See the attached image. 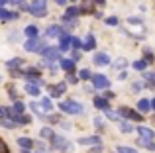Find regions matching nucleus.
Instances as JSON below:
<instances>
[{"label":"nucleus","mask_w":155,"mask_h":153,"mask_svg":"<svg viewBox=\"0 0 155 153\" xmlns=\"http://www.w3.org/2000/svg\"><path fill=\"white\" fill-rule=\"evenodd\" d=\"M45 10H47V0H34L28 6V12L34 16H45Z\"/></svg>","instance_id":"obj_1"},{"label":"nucleus","mask_w":155,"mask_h":153,"mask_svg":"<svg viewBox=\"0 0 155 153\" xmlns=\"http://www.w3.org/2000/svg\"><path fill=\"white\" fill-rule=\"evenodd\" d=\"M59 108L63 112H67V114H83V106L77 104V102H73V100H65V102H61Z\"/></svg>","instance_id":"obj_2"},{"label":"nucleus","mask_w":155,"mask_h":153,"mask_svg":"<svg viewBox=\"0 0 155 153\" xmlns=\"http://www.w3.org/2000/svg\"><path fill=\"white\" fill-rule=\"evenodd\" d=\"M91 79H92V86L94 88H108L110 86L108 76H104V75H92Z\"/></svg>","instance_id":"obj_3"},{"label":"nucleus","mask_w":155,"mask_h":153,"mask_svg":"<svg viewBox=\"0 0 155 153\" xmlns=\"http://www.w3.org/2000/svg\"><path fill=\"white\" fill-rule=\"evenodd\" d=\"M41 49H43V43L39 41L38 37H35V39H28V41H26V51H31V53H41Z\"/></svg>","instance_id":"obj_4"},{"label":"nucleus","mask_w":155,"mask_h":153,"mask_svg":"<svg viewBox=\"0 0 155 153\" xmlns=\"http://www.w3.org/2000/svg\"><path fill=\"white\" fill-rule=\"evenodd\" d=\"M137 134H140L141 139H147V142H151V139L155 138V132L151 130V128H147V126H140L137 128Z\"/></svg>","instance_id":"obj_5"},{"label":"nucleus","mask_w":155,"mask_h":153,"mask_svg":"<svg viewBox=\"0 0 155 153\" xmlns=\"http://www.w3.org/2000/svg\"><path fill=\"white\" fill-rule=\"evenodd\" d=\"M41 55H43L45 59H51V61H53V59H59L61 51L55 49V47H43V49H41Z\"/></svg>","instance_id":"obj_6"},{"label":"nucleus","mask_w":155,"mask_h":153,"mask_svg":"<svg viewBox=\"0 0 155 153\" xmlns=\"http://www.w3.org/2000/svg\"><path fill=\"white\" fill-rule=\"evenodd\" d=\"M69 45H71V35L61 34L59 35V51H61V53H63V51H67Z\"/></svg>","instance_id":"obj_7"},{"label":"nucleus","mask_w":155,"mask_h":153,"mask_svg":"<svg viewBox=\"0 0 155 153\" xmlns=\"http://www.w3.org/2000/svg\"><path fill=\"white\" fill-rule=\"evenodd\" d=\"M79 14H81V10H79V8H75V6H73V8H69V10L65 12L63 20H65V22H67V24H73V18H77V16H79Z\"/></svg>","instance_id":"obj_8"},{"label":"nucleus","mask_w":155,"mask_h":153,"mask_svg":"<svg viewBox=\"0 0 155 153\" xmlns=\"http://www.w3.org/2000/svg\"><path fill=\"white\" fill-rule=\"evenodd\" d=\"M53 147L65 151V149H69V142H67L65 138H55V135H53Z\"/></svg>","instance_id":"obj_9"},{"label":"nucleus","mask_w":155,"mask_h":153,"mask_svg":"<svg viewBox=\"0 0 155 153\" xmlns=\"http://www.w3.org/2000/svg\"><path fill=\"white\" fill-rule=\"evenodd\" d=\"M79 143H81V145H94V147H96V145H100L102 142H100V138L92 135V138H81Z\"/></svg>","instance_id":"obj_10"},{"label":"nucleus","mask_w":155,"mask_h":153,"mask_svg":"<svg viewBox=\"0 0 155 153\" xmlns=\"http://www.w3.org/2000/svg\"><path fill=\"white\" fill-rule=\"evenodd\" d=\"M120 114L124 116V118H130V120H141V114H137V112L130 110V108H122Z\"/></svg>","instance_id":"obj_11"},{"label":"nucleus","mask_w":155,"mask_h":153,"mask_svg":"<svg viewBox=\"0 0 155 153\" xmlns=\"http://www.w3.org/2000/svg\"><path fill=\"white\" fill-rule=\"evenodd\" d=\"M16 18H18L16 12H8V10H4V8H0V20H2V22H10V20H16Z\"/></svg>","instance_id":"obj_12"},{"label":"nucleus","mask_w":155,"mask_h":153,"mask_svg":"<svg viewBox=\"0 0 155 153\" xmlns=\"http://www.w3.org/2000/svg\"><path fill=\"white\" fill-rule=\"evenodd\" d=\"M61 34H63V31H61L59 26H49L45 30V37H59Z\"/></svg>","instance_id":"obj_13"},{"label":"nucleus","mask_w":155,"mask_h":153,"mask_svg":"<svg viewBox=\"0 0 155 153\" xmlns=\"http://www.w3.org/2000/svg\"><path fill=\"white\" fill-rule=\"evenodd\" d=\"M94 63H96V65H108V63H110V57L106 53H96L94 55Z\"/></svg>","instance_id":"obj_14"},{"label":"nucleus","mask_w":155,"mask_h":153,"mask_svg":"<svg viewBox=\"0 0 155 153\" xmlns=\"http://www.w3.org/2000/svg\"><path fill=\"white\" fill-rule=\"evenodd\" d=\"M18 145L24 147V149H31V147H34V142H31L30 138H18Z\"/></svg>","instance_id":"obj_15"},{"label":"nucleus","mask_w":155,"mask_h":153,"mask_svg":"<svg viewBox=\"0 0 155 153\" xmlns=\"http://www.w3.org/2000/svg\"><path fill=\"white\" fill-rule=\"evenodd\" d=\"M26 92H28V94H31V96H38L39 94V86L35 83H28L26 84Z\"/></svg>","instance_id":"obj_16"},{"label":"nucleus","mask_w":155,"mask_h":153,"mask_svg":"<svg viewBox=\"0 0 155 153\" xmlns=\"http://www.w3.org/2000/svg\"><path fill=\"white\" fill-rule=\"evenodd\" d=\"M65 88H67V86H65L63 83H61V84H57V86H55V88L51 90V96H53V98H57V96H61V94L65 92Z\"/></svg>","instance_id":"obj_17"},{"label":"nucleus","mask_w":155,"mask_h":153,"mask_svg":"<svg viewBox=\"0 0 155 153\" xmlns=\"http://www.w3.org/2000/svg\"><path fill=\"white\" fill-rule=\"evenodd\" d=\"M137 108H140V112H147L149 108H151V104H149V100H145V98H140V104H137Z\"/></svg>","instance_id":"obj_18"},{"label":"nucleus","mask_w":155,"mask_h":153,"mask_svg":"<svg viewBox=\"0 0 155 153\" xmlns=\"http://www.w3.org/2000/svg\"><path fill=\"white\" fill-rule=\"evenodd\" d=\"M61 69L63 71H73L75 69V63H73L71 59H63V61H61Z\"/></svg>","instance_id":"obj_19"},{"label":"nucleus","mask_w":155,"mask_h":153,"mask_svg":"<svg viewBox=\"0 0 155 153\" xmlns=\"http://www.w3.org/2000/svg\"><path fill=\"white\" fill-rule=\"evenodd\" d=\"M94 45H96V39L92 37V35H88V37H87V41H84V51L94 49Z\"/></svg>","instance_id":"obj_20"},{"label":"nucleus","mask_w":155,"mask_h":153,"mask_svg":"<svg viewBox=\"0 0 155 153\" xmlns=\"http://www.w3.org/2000/svg\"><path fill=\"white\" fill-rule=\"evenodd\" d=\"M26 35L30 39H35V37H38V28H35V26H28L26 28Z\"/></svg>","instance_id":"obj_21"},{"label":"nucleus","mask_w":155,"mask_h":153,"mask_svg":"<svg viewBox=\"0 0 155 153\" xmlns=\"http://www.w3.org/2000/svg\"><path fill=\"white\" fill-rule=\"evenodd\" d=\"M94 106H96V108H108V98H104V96H98V98L94 100Z\"/></svg>","instance_id":"obj_22"},{"label":"nucleus","mask_w":155,"mask_h":153,"mask_svg":"<svg viewBox=\"0 0 155 153\" xmlns=\"http://www.w3.org/2000/svg\"><path fill=\"white\" fill-rule=\"evenodd\" d=\"M41 138H45V139H53V132H51V128H41Z\"/></svg>","instance_id":"obj_23"},{"label":"nucleus","mask_w":155,"mask_h":153,"mask_svg":"<svg viewBox=\"0 0 155 153\" xmlns=\"http://www.w3.org/2000/svg\"><path fill=\"white\" fill-rule=\"evenodd\" d=\"M126 67V59H116V61H114V69L116 71H122Z\"/></svg>","instance_id":"obj_24"},{"label":"nucleus","mask_w":155,"mask_h":153,"mask_svg":"<svg viewBox=\"0 0 155 153\" xmlns=\"http://www.w3.org/2000/svg\"><path fill=\"white\" fill-rule=\"evenodd\" d=\"M22 112H24V104H22V102H14L12 114H22Z\"/></svg>","instance_id":"obj_25"},{"label":"nucleus","mask_w":155,"mask_h":153,"mask_svg":"<svg viewBox=\"0 0 155 153\" xmlns=\"http://www.w3.org/2000/svg\"><path fill=\"white\" fill-rule=\"evenodd\" d=\"M41 108H43V110H47V112H49L51 108H53L51 100H49V98H43V100H41Z\"/></svg>","instance_id":"obj_26"},{"label":"nucleus","mask_w":155,"mask_h":153,"mask_svg":"<svg viewBox=\"0 0 155 153\" xmlns=\"http://www.w3.org/2000/svg\"><path fill=\"white\" fill-rule=\"evenodd\" d=\"M10 108H4V106H0V120H6V116H10Z\"/></svg>","instance_id":"obj_27"},{"label":"nucleus","mask_w":155,"mask_h":153,"mask_svg":"<svg viewBox=\"0 0 155 153\" xmlns=\"http://www.w3.org/2000/svg\"><path fill=\"white\" fill-rule=\"evenodd\" d=\"M120 130L124 132V134H130V132H132V126H130L128 122H122V124H120Z\"/></svg>","instance_id":"obj_28"},{"label":"nucleus","mask_w":155,"mask_h":153,"mask_svg":"<svg viewBox=\"0 0 155 153\" xmlns=\"http://www.w3.org/2000/svg\"><path fill=\"white\" fill-rule=\"evenodd\" d=\"M141 145H143L145 149H151V151H155V143H153V142H147V139H143V142H141Z\"/></svg>","instance_id":"obj_29"},{"label":"nucleus","mask_w":155,"mask_h":153,"mask_svg":"<svg viewBox=\"0 0 155 153\" xmlns=\"http://www.w3.org/2000/svg\"><path fill=\"white\" fill-rule=\"evenodd\" d=\"M134 69L136 71H143L145 69V61H136L134 63Z\"/></svg>","instance_id":"obj_30"},{"label":"nucleus","mask_w":155,"mask_h":153,"mask_svg":"<svg viewBox=\"0 0 155 153\" xmlns=\"http://www.w3.org/2000/svg\"><path fill=\"white\" fill-rule=\"evenodd\" d=\"M118 153H137V151L132 149V147H124L122 145V147H118Z\"/></svg>","instance_id":"obj_31"},{"label":"nucleus","mask_w":155,"mask_h":153,"mask_svg":"<svg viewBox=\"0 0 155 153\" xmlns=\"http://www.w3.org/2000/svg\"><path fill=\"white\" fill-rule=\"evenodd\" d=\"M14 65H24V61H22V59H14V61H8V67H10V69H14Z\"/></svg>","instance_id":"obj_32"},{"label":"nucleus","mask_w":155,"mask_h":153,"mask_svg":"<svg viewBox=\"0 0 155 153\" xmlns=\"http://www.w3.org/2000/svg\"><path fill=\"white\" fill-rule=\"evenodd\" d=\"M106 118H110V120H118L120 116H118L116 112H112V110H106Z\"/></svg>","instance_id":"obj_33"},{"label":"nucleus","mask_w":155,"mask_h":153,"mask_svg":"<svg viewBox=\"0 0 155 153\" xmlns=\"http://www.w3.org/2000/svg\"><path fill=\"white\" fill-rule=\"evenodd\" d=\"M71 43H73V47H75V51L81 47V39L79 37H71Z\"/></svg>","instance_id":"obj_34"},{"label":"nucleus","mask_w":155,"mask_h":153,"mask_svg":"<svg viewBox=\"0 0 155 153\" xmlns=\"http://www.w3.org/2000/svg\"><path fill=\"white\" fill-rule=\"evenodd\" d=\"M79 76H81V79H91L92 75H91V71H87V69H84V71H81V75H79Z\"/></svg>","instance_id":"obj_35"},{"label":"nucleus","mask_w":155,"mask_h":153,"mask_svg":"<svg viewBox=\"0 0 155 153\" xmlns=\"http://www.w3.org/2000/svg\"><path fill=\"white\" fill-rule=\"evenodd\" d=\"M2 126H6V128H14V122H12V120H2Z\"/></svg>","instance_id":"obj_36"},{"label":"nucleus","mask_w":155,"mask_h":153,"mask_svg":"<svg viewBox=\"0 0 155 153\" xmlns=\"http://www.w3.org/2000/svg\"><path fill=\"white\" fill-rule=\"evenodd\" d=\"M106 24H110V26H116V24H118V18H114V16H112V18L106 20Z\"/></svg>","instance_id":"obj_37"},{"label":"nucleus","mask_w":155,"mask_h":153,"mask_svg":"<svg viewBox=\"0 0 155 153\" xmlns=\"http://www.w3.org/2000/svg\"><path fill=\"white\" fill-rule=\"evenodd\" d=\"M31 108H34V110H35V112H38V114H39V116H43V114H41V106H38V104H31Z\"/></svg>","instance_id":"obj_38"},{"label":"nucleus","mask_w":155,"mask_h":153,"mask_svg":"<svg viewBox=\"0 0 155 153\" xmlns=\"http://www.w3.org/2000/svg\"><path fill=\"white\" fill-rule=\"evenodd\" d=\"M0 153H8V147L4 145V142H0Z\"/></svg>","instance_id":"obj_39"},{"label":"nucleus","mask_w":155,"mask_h":153,"mask_svg":"<svg viewBox=\"0 0 155 153\" xmlns=\"http://www.w3.org/2000/svg\"><path fill=\"white\" fill-rule=\"evenodd\" d=\"M67 80H69V83H75L77 79H75V75H69V76H67Z\"/></svg>","instance_id":"obj_40"},{"label":"nucleus","mask_w":155,"mask_h":153,"mask_svg":"<svg viewBox=\"0 0 155 153\" xmlns=\"http://www.w3.org/2000/svg\"><path fill=\"white\" fill-rule=\"evenodd\" d=\"M57 4H59V6H65V4H67V0H57Z\"/></svg>","instance_id":"obj_41"},{"label":"nucleus","mask_w":155,"mask_h":153,"mask_svg":"<svg viewBox=\"0 0 155 153\" xmlns=\"http://www.w3.org/2000/svg\"><path fill=\"white\" fill-rule=\"evenodd\" d=\"M10 2H12V4H20V2H22V0H10Z\"/></svg>","instance_id":"obj_42"},{"label":"nucleus","mask_w":155,"mask_h":153,"mask_svg":"<svg viewBox=\"0 0 155 153\" xmlns=\"http://www.w3.org/2000/svg\"><path fill=\"white\" fill-rule=\"evenodd\" d=\"M149 104H151V108L155 110V98H153V102H149Z\"/></svg>","instance_id":"obj_43"},{"label":"nucleus","mask_w":155,"mask_h":153,"mask_svg":"<svg viewBox=\"0 0 155 153\" xmlns=\"http://www.w3.org/2000/svg\"><path fill=\"white\" fill-rule=\"evenodd\" d=\"M8 2V0H0V6H2V4H6Z\"/></svg>","instance_id":"obj_44"},{"label":"nucleus","mask_w":155,"mask_h":153,"mask_svg":"<svg viewBox=\"0 0 155 153\" xmlns=\"http://www.w3.org/2000/svg\"><path fill=\"white\" fill-rule=\"evenodd\" d=\"M96 2H98V4H104V0H96Z\"/></svg>","instance_id":"obj_45"},{"label":"nucleus","mask_w":155,"mask_h":153,"mask_svg":"<svg viewBox=\"0 0 155 153\" xmlns=\"http://www.w3.org/2000/svg\"><path fill=\"white\" fill-rule=\"evenodd\" d=\"M22 153H28V151H22Z\"/></svg>","instance_id":"obj_46"}]
</instances>
